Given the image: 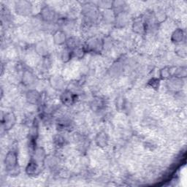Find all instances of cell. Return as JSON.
Instances as JSON below:
<instances>
[{
	"mask_svg": "<svg viewBox=\"0 0 187 187\" xmlns=\"http://www.w3.org/2000/svg\"><path fill=\"white\" fill-rule=\"evenodd\" d=\"M39 167L37 165V164L35 163V162H31L29 164L28 167H26V172L28 173L29 175H36L37 172L38 171Z\"/></svg>",
	"mask_w": 187,
	"mask_h": 187,
	"instance_id": "2",
	"label": "cell"
},
{
	"mask_svg": "<svg viewBox=\"0 0 187 187\" xmlns=\"http://www.w3.org/2000/svg\"><path fill=\"white\" fill-rule=\"evenodd\" d=\"M175 34L176 35L175 37V42H180L182 40H183V33H182V31H177V32H175Z\"/></svg>",
	"mask_w": 187,
	"mask_h": 187,
	"instance_id": "5",
	"label": "cell"
},
{
	"mask_svg": "<svg viewBox=\"0 0 187 187\" xmlns=\"http://www.w3.org/2000/svg\"><path fill=\"white\" fill-rule=\"evenodd\" d=\"M73 99H74V96H73V95L70 92H67L65 94H64V97L62 98V100L64 101V103H71L73 101Z\"/></svg>",
	"mask_w": 187,
	"mask_h": 187,
	"instance_id": "4",
	"label": "cell"
},
{
	"mask_svg": "<svg viewBox=\"0 0 187 187\" xmlns=\"http://www.w3.org/2000/svg\"><path fill=\"white\" fill-rule=\"evenodd\" d=\"M15 122V117L12 114H8L5 118V128H10Z\"/></svg>",
	"mask_w": 187,
	"mask_h": 187,
	"instance_id": "3",
	"label": "cell"
},
{
	"mask_svg": "<svg viewBox=\"0 0 187 187\" xmlns=\"http://www.w3.org/2000/svg\"><path fill=\"white\" fill-rule=\"evenodd\" d=\"M5 167L9 172L13 173L18 168L17 154L15 151H10L7 154L5 159Z\"/></svg>",
	"mask_w": 187,
	"mask_h": 187,
	"instance_id": "1",
	"label": "cell"
}]
</instances>
